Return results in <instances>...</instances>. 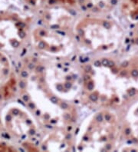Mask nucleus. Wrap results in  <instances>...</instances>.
Segmentation results:
<instances>
[{
  "label": "nucleus",
  "mask_w": 138,
  "mask_h": 152,
  "mask_svg": "<svg viewBox=\"0 0 138 152\" xmlns=\"http://www.w3.org/2000/svg\"><path fill=\"white\" fill-rule=\"evenodd\" d=\"M9 65L7 58L0 53V82L6 78L9 73Z\"/></svg>",
  "instance_id": "1"
}]
</instances>
